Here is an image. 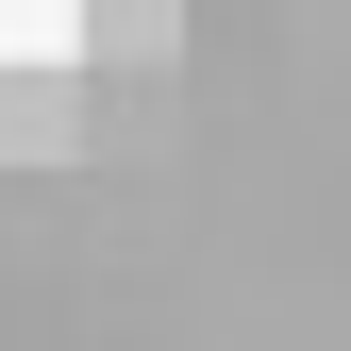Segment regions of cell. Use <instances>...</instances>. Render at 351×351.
Here are the masks:
<instances>
[{"label": "cell", "mask_w": 351, "mask_h": 351, "mask_svg": "<svg viewBox=\"0 0 351 351\" xmlns=\"http://www.w3.org/2000/svg\"><path fill=\"white\" fill-rule=\"evenodd\" d=\"M101 51H167V0H0V101L101 67Z\"/></svg>", "instance_id": "obj_1"}]
</instances>
